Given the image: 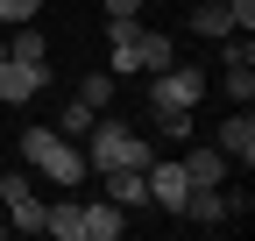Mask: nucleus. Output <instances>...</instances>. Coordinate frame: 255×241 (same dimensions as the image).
I'll return each mask as SVG.
<instances>
[{
	"instance_id": "9d476101",
	"label": "nucleus",
	"mask_w": 255,
	"mask_h": 241,
	"mask_svg": "<svg viewBox=\"0 0 255 241\" xmlns=\"http://www.w3.org/2000/svg\"><path fill=\"white\" fill-rule=\"evenodd\" d=\"M78 213H85V241H121L128 234V213L114 199H92V206H78Z\"/></svg>"
},
{
	"instance_id": "0eeeda50",
	"label": "nucleus",
	"mask_w": 255,
	"mask_h": 241,
	"mask_svg": "<svg viewBox=\"0 0 255 241\" xmlns=\"http://www.w3.org/2000/svg\"><path fill=\"white\" fill-rule=\"evenodd\" d=\"M142 177H149V206H163V213H177L184 206V192H191V177H184V163H142Z\"/></svg>"
},
{
	"instance_id": "412c9836",
	"label": "nucleus",
	"mask_w": 255,
	"mask_h": 241,
	"mask_svg": "<svg viewBox=\"0 0 255 241\" xmlns=\"http://www.w3.org/2000/svg\"><path fill=\"white\" fill-rule=\"evenodd\" d=\"M107 14H142V0H107Z\"/></svg>"
},
{
	"instance_id": "5701e85b",
	"label": "nucleus",
	"mask_w": 255,
	"mask_h": 241,
	"mask_svg": "<svg viewBox=\"0 0 255 241\" xmlns=\"http://www.w3.org/2000/svg\"><path fill=\"white\" fill-rule=\"evenodd\" d=\"M0 234H7V220H0Z\"/></svg>"
},
{
	"instance_id": "423d86ee",
	"label": "nucleus",
	"mask_w": 255,
	"mask_h": 241,
	"mask_svg": "<svg viewBox=\"0 0 255 241\" xmlns=\"http://www.w3.org/2000/svg\"><path fill=\"white\" fill-rule=\"evenodd\" d=\"M50 85V64H28V57H0V107H28Z\"/></svg>"
},
{
	"instance_id": "a211bd4d",
	"label": "nucleus",
	"mask_w": 255,
	"mask_h": 241,
	"mask_svg": "<svg viewBox=\"0 0 255 241\" xmlns=\"http://www.w3.org/2000/svg\"><path fill=\"white\" fill-rule=\"evenodd\" d=\"M36 14H43V0H0V28H21Z\"/></svg>"
},
{
	"instance_id": "f3484780",
	"label": "nucleus",
	"mask_w": 255,
	"mask_h": 241,
	"mask_svg": "<svg viewBox=\"0 0 255 241\" xmlns=\"http://www.w3.org/2000/svg\"><path fill=\"white\" fill-rule=\"evenodd\" d=\"M78 100H85V107H107V100H114V71H85V78H78Z\"/></svg>"
},
{
	"instance_id": "4be33fe9",
	"label": "nucleus",
	"mask_w": 255,
	"mask_h": 241,
	"mask_svg": "<svg viewBox=\"0 0 255 241\" xmlns=\"http://www.w3.org/2000/svg\"><path fill=\"white\" fill-rule=\"evenodd\" d=\"M0 57H7V36H0Z\"/></svg>"
},
{
	"instance_id": "39448f33",
	"label": "nucleus",
	"mask_w": 255,
	"mask_h": 241,
	"mask_svg": "<svg viewBox=\"0 0 255 241\" xmlns=\"http://www.w3.org/2000/svg\"><path fill=\"white\" fill-rule=\"evenodd\" d=\"M107 57H114V78H135L142 71V21L135 14H107Z\"/></svg>"
},
{
	"instance_id": "4468645a",
	"label": "nucleus",
	"mask_w": 255,
	"mask_h": 241,
	"mask_svg": "<svg viewBox=\"0 0 255 241\" xmlns=\"http://www.w3.org/2000/svg\"><path fill=\"white\" fill-rule=\"evenodd\" d=\"M7 57H28V64H50V36H43L36 21H21L14 36H7Z\"/></svg>"
},
{
	"instance_id": "6e6552de",
	"label": "nucleus",
	"mask_w": 255,
	"mask_h": 241,
	"mask_svg": "<svg viewBox=\"0 0 255 241\" xmlns=\"http://www.w3.org/2000/svg\"><path fill=\"white\" fill-rule=\"evenodd\" d=\"M213 142L227 149V163H241V170H248V163H255V114H248V107H241V114H227Z\"/></svg>"
},
{
	"instance_id": "f8f14e48",
	"label": "nucleus",
	"mask_w": 255,
	"mask_h": 241,
	"mask_svg": "<svg viewBox=\"0 0 255 241\" xmlns=\"http://www.w3.org/2000/svg\"><path fill=\"white\" fill-rule=\"evenodd\" d=\"M107 199L121 213H135V206H149V177L142 170H107Z\"/></svg>"
},
{
	"instance_id": "f03ea898",
	"label": "nucleus",
	"mask_w": 255,
	"mask_h": 241,
	"mask_svg": "<svg viewBox=\"0 0 255 241\" xmlns=\"http://www.w3.org/2000/svg\"><path fill=\"white\" fill-rule=\"evenodd\" d=\"M85 142H92V149H85V163H92V170H142V163L156 156L149 135H135L128 120H92Z\"/></svg>"
},
{
	"instance_id": "6ab92c4d",
	"label": "nucleus",
	"mask_w": 255,
	"mask_h": 241,
	"mask_svg": "<svg viewBox=\"0 0 255 241\" xmlns=\"http://www.w3.org/2000/svg\"><path fill=\"white\" fill-rule=\"evenodd\" d=\"M92 120H100V114H92V107L78 100V107H64V120H57V135H71V142H78V135L92 128Z\"/></svg>"
},
{
	"instance_id": "1a4fd4ad",
	"label": "nucleus",
	"mask_w": 255,
	"mask_h": 241,
	"mask_svg": "<svg viewBox=\"0 0 255 241\" xmlns=\"http://www.w3.org/2000/svg\"><path fill=\"white\" fill-rule=\"evenodd\" d=\"M227 149H220V142H199V149H191V156H184V177H191V185H227Z\"/></svg>"
},
{
	"instance_id": "ddd939ff",
	"label": "nucleus",
	"mask_w": 255,
	"mask_h": 241,
	"mask_svg": "<svg viewBox=\"0 0 255 241\" xmlns=\"http://www.w3.org/2000/svg\"><path fill=\"white\" fill-rule=\"evenodd\" d=\"M43 234H57V241H85V213H78V199L43 206Z\"/></svg>"
},
{
	"instance_id": "20e7f679",
	"label": "nucleus",
	"mask_w": 255,
	"mask_h": 241,
	"mask_svg": "<svg viewBox=\"0 0 255 241\" xmlns=\"http://www.w3.org/2000/svg\"><path fill=\"white\" fill-rule=\"evenodd\" d=\"M0 213H7V227H14V234H43V199L28 192V177H21V170L0 177Z\"/></svg>"
},
{
	"instance_id": "7ed1b4c3",
	"label": "nucleus",
	"mask_w": 255,
	"mask_h": 241,
	"mask_svg": "<svg viewBox=\"0 0 255 241\" xmlns=\"http://www.w3.org/2000/svg\"><path fill=\"white\" fill-rule=\"evenodd\" d=\"M199 100H206V71H199V64L149 71V114H156V107H199Z\"/></svg>"
},
{
	"instance_id": "2eb2a0df",
	"label": "nucleus",
	"mask_w": 255,
	"mask_h": 241,
	"mask_svg": "<svg viewBox=\"0 0 255 241\" xmlns=\"http://www.w3.org/2000/svg\"><path fill=\"white\" fill-rule=\"evenodd\" d=\"M220 85H227L234 107H248L255 100V57H227V78H220Z\"/></svg>"
},
{
	"instance_id": "aec40b11",
	"label": "nucleus",
	"mask_w": 255,
	"mask_h": 241,
	"mask_svg": "<svg viewBox=\"0 0 255 241\" xmlns=\"http://www.w3.org/2000/svg\"><path fill=\"white\" fill-rule=\"evenodd\" d=\"M227 7H234V21H241V36H248V28H255V0H227Z\"/></svg>"
},
{
	"instance_id": "f257e3e1",
	"label": "nucleus",
	"mask_w": 255,
	"mask_h": 241,
	"mask_svg": "<svg viewBox=\"0 0 255 241\" xmlns=\"http://www.w3.org/2000/svg\"><path fill=\"white\" fill-rule=\"evenodd\" d=\"M21 156L36 163V170L50 177V185H64V192L92 177V163L78 156V142H71V135H57V128H28V135H21Z\"/></svg>"
},
{
	"instance_id": "9b49d317",
	"label": "nucleus",
	"mask_w": 255,
	"mask_h": 241,
	"mask_svg": "<svg viewBox=\"0 0 255 241\" xmlns=\"http://www.w3.org/2000/svg\"><path fill=\"white\" fill-rule=\"evenodd\" d=\"M191 28H199V36H241V21H234V7L227 0H199V7H191Z\"/></svg>"
},
{
	"instance_id": "dca6fc26",
	"label": "nucleus",
	"mask_w": 255,
	"mask_h": 241,
	"mask_svg": "<svg viewBox=\"0 0 255 241\" xmlns=\"http://www.w3.org/2000/svg\"><path fill=\"white\" fill-rule=\"evenodd\" d=\"M163 64H177V43L163 36V28H142V78L163 71Z\"/></svg>"
}]
</instances>
